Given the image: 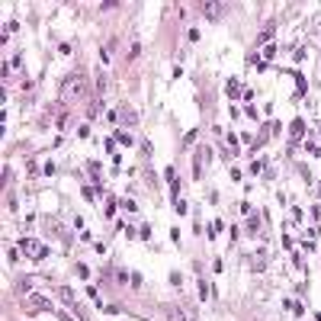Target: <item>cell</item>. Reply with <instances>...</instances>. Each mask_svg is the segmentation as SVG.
Here are the masks:
<instances>
[{"label":"cell","mask_w":321,"mask_h":321,"mask_svg":"<svg viewBox=\"0 0 321 321\" xmlns=\"http://www.w3.org/2000/svg\"><path fill=\"white\" fill-rule=\"evenodd\" d=\"M87 90H90L87 74H71V77H64V80H61V97H68V100H80Z\"/></svg>","instance_id":"cell-1"},{"label":"cell","mask_w":321,"mask_h":321,"mask_svg":"<svg viewBox=\"0 0 321 321\" xmlns=\"http://www.w3.org/2000/svg\"><path fill=\"white\" fill-rule=\"evenodd\" d=\"M106 119H113V122H122V125H135V113H132L129 106H122L119 113H116V109H109Z\"/></svg>","instance_id":"cell-2"},{"label":"cell","mask_w":321,"mask_h":321,"mask_svg":"<svg viewBox=\"0 0 321 321\" xmlns=\"http://www.w3.org/2000/svg\"><path fill=\"white\" fill-rule=\"evenodd\" d=\"M209 167V148H196V167H193V177H202V170Z\"/></svg>","instance_id":"cell-3"},{"label":"cell","mask_w":321,"mask_h":321,"mask_svg":"<svg viewBox=\"0 0 321 321\" xmlns=\"http://www.w3.org/2000/svg\"><path fill=\"white\" fill-rule=\"evenodd\" d=\"M167 318L170 321H196V312H186V308H180V305H170Z\"/></svg>","instance_id":"cell-4"},{"label":"cell","mask_w":321,"mask_h":321,"mask_svg":"<svg viewBox=\"0 0 321 321\" xmlns=\"http://www.w3.org/2000/svg\"><path fill=\"white\" fill-rule=\"evenodd\" d=\"M23 251L29 254V257H45V254H48V247H42L39 241H32V238H26V241H23Z\"/></svg>","instance_id":"cell-5"},{"label":"cell","mask_w":321,"mask_h":321,"mask_svg":"<svg viewBox=\"0 0 321 321\" xmlns=\"http://www.w3.org/2000/svg\"><path fill=\"white\" fill-rule=\"evenodd\" d=\"M199 10H202V13H206L209 20H219V16L225 13V7H222V3H202Z\"/></svg>","instance_id":"cell-6"},{"label":"cell","mask_w":321,"mask_h":321,"mask_svg":"<svg viewBox=\"0 0 321 321\" xmlns=\"http://www.w3.org/2000/svg\"><path fill=\"white\" fill-rule=\"evenodd\" d=\"M100 113H103V100L97 97V100H93V103H90V109H87V116H90V119H97Z\"/></svg>","instance_id":"cell-7"},{"label":"cell","mask_w":321,"mask_h":321,"mask_svg":"<svg viewBox=\"0 0 321 321\" xmlns=\"http://www.w3.org/2000/svg\"><path fill=\"white\" fill-rule=\"evenodd\" d=\"M263 267H267V254L257 251V254H254V270H263Z\"/></svg>","instance_id":"cell-8"},{"label":"cell","mask_w":321,"mask_h":321,"mask_svg":"<svg viewBox=\"0 0 321 321\" xmlns=\"http://www.w3.org/2000/svg\"><path fill=\"white\" fill-rule=\"evenodd\" d=\"M58 296H61L64 302H68V305H77V302H74V292H71L68 286H61V289H58Z\"/></svg>","instance_id":"cell-9"},{"label":"cell","mask_w":321,"mask_h":321,"mask_svg":"<svg viewBox=\"0 0 321 321\" xmlns=\"http://www.w3.org/2000/svg\"><path fill=\"white\" fill-rule=\"evenodd\" d=\"M302 132H305V122H302V119H296V122H292V135H302Z\"/></svg>","instance_id":"cell-10"},{"label":"cell","mask_w":321,"mask_h":321,"mask_svg":"<svg viewBox=\"0 0 321 321\" xmlns=\"http://www.w3.org/2000/svg\"><path fill=\"white\" fill-rule=\"evenodd\" d=\"M238 93H241V87H238V80H228V97H231V100H235V97H238Z\"/></svg>","instance_id":"cell-11"},{"label":"cell","mask_w":321,"mask_h":321,"mask_svg":"<svg viewBox=\"0 0 321 321\" xmlns=\"http://www.w3.org/2000/svg\"><path fill=\"white\" fill-rule=\"evenodd\" d=\"M219 231H222V222H212V225H209V238H215Z\"/></svg>","instance_id":"cell-12"}]
</instances>
